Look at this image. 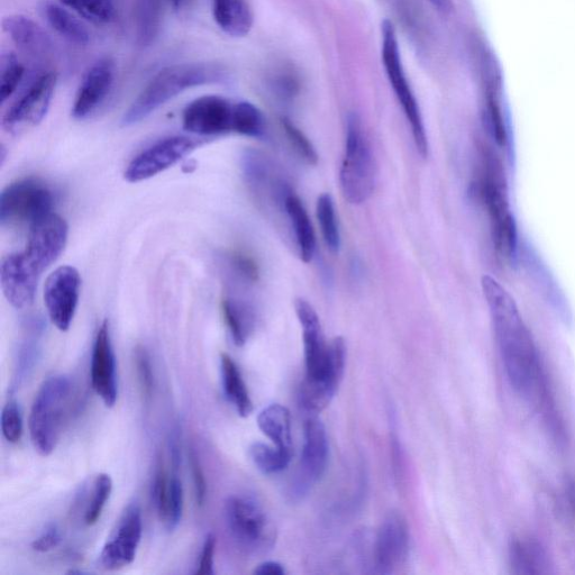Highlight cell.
Listing matches in <instances>:
<instances>
[{
  "instance_id": "1",
  "label": "cell",
  "mask_w": 575,
  "mask_h": 575,
  "mask_svg": "<svg viewBox=\"0 0 575 575\" xmlns=\"http://www.w3.org/2000/svg\"><path fill=\"white\" fill-rule=\"evenodd\" d=\"M482 288L511 386L528 401L542 400L545 382L540 355L514 299L490 277L483 278Z\"/></svg>"
},
{
  "instance_id": "37",
  "label": "cell",
  "mask_w": 575,
  "mask_h": 575,
  "mask_svg": "<svg viewBox=\"0 0 575 575\" xmlns=\"http://www.w3.org/2000/svg\"><path fill=\"white\" fill-rule=\"evenodd\" d=\"M285 132L295 151L303 158L308 164L316 166L318 162V154L312 142L309 141L307 136L301 132L298 127L292 123L289 118L282 120Z\"/></svg>"
},
{
  "instance_id": "39",
  "label": "cell",
  "mask_w": 575,
  "mask_h": 575,
  "mask_svg": "<svg viewBox=\"0 0 575 575\" xmlns=\"http://www.w3.org/2000/svg\"><path fill=\"white\" fill-rule=\"evenodd\" d=\"M190 467L191 473H193L196 501L198 506L202 507L205 504L207 496V483L202 464H200L195 452H191L190 454Z\"/></svg>"
},
{
  "instance_id": "18",
  "label": "cell",
  "mask_w": 575,
  "mask_h": 575,
  "mask_svg": "<svg viewBox=\"0 0 575 575\" xmlns=\"http://www.w3.org/2000/svg\"><path fill=\"white\" fill-rule=\"evenodd\" d=\"M115 65L111 59H100L91 66L81 80L72 116L77 120L93 114L103 104L114 84Z\"/></svg>"
},
{
  "instance_id": "14",
  "label": "cell",
  "mask_w": 575,
  "mask_h": 575,
  "mask_svg": "<svg viewBox=\"0 0 575 575\" xmlns=\"http://www.w3.org/2000/svg\"><path fill=\"white\" fill-rule=\"evenodd\" d=\"M81 278L76 268L63 266L53 271L44 286V303L54 326L67 332L76 315Z\"/></svg>"
},
{
  "instance_id": "27",
  "label": "cell",
  "mask_w": 575,
  "mask_h": 575,
  "mask_svg": "<svg viewBox=\"0 0 575 575\" xmlns=\"http://www.w3.org/2000/svg\"><path fill=\"white\" fill-rule=\"evenodd\" d=\"M225 324L236 346H243L250 339L255 326L254 310L243 301L225 298L222 303Z\"/></svg>"
},
{
  "instance_id": "19",
  "label": "cell",
  "mask_w": 575,
  "mask_h": 575,
  "mask_svg": "<svg viewBox=\"0 0 575 575\" xmlns=\"http://www.w3.org/2000/svg\"><path fill=\"white\" fill-rule=\"evenodd\" d=\"M0 280L8 303L23 309L34 303L40 276L26 267L21 253L9 254L2 260Z\"/></svg>"
},
{
  "instance_id": "31",
  "label": "cell",
  "mask_w": 575,
  "mask_h": 575,
  "mask_svg": "<svg viewBox=\"0 0 575 575\" xmlns=\"http://www.w3.org/2000/svg\"><path fill=\"white\" fill-rule=\"evenodd\" d=\"M250 458L262 473L275 474L288 468L292 452L282 451L263 443H254L250 447Z\"/></svg>"
},
{
  "instance_id": "15",
  "label": "cell",
  "mask_w": 575,
  "mask_h": 575,
  "mask_svg": "<svg viewBox=\"0 0 575 575\" xmlns=\"http://www.w3.org/2000/svg\"><path fill=\"white\" fill-rule=\"evenodd\" d=\"M409 552V531L403 515L392 511L383 520L374 543V573L392 574L406 563Z\"/></svg>"
},
{
  "instance_id": "2",
  "label": "cell",
  "mask_w": 575,
  "mask_h": 575,
  "mask_svg": "<svg viewBox=\"0 0 575 575\" xmlns=\"http://www.w3.org/2000/svg\"><path fill=\"white\" fill-rule=\"evenodd\" d=\"M225 70L213 63H182L161 70L141 91L123 117V125L141 122L184 91L221 82Z\"/></svg>"
},
{
  "instance_id": "13",
  "label": "cell",
  "mask_w": 575,
  "mask_h": 575,
  "mask_svg": "<svg viewBox=\"0 0 575 575\" xmlns=\"http://www.w3.org/2000/svg\"><path fill=\"white\" fill-rule=\"evenodd\" d=\"M328 438L321 419L312 416L304 426V446L291 496L300 498L324 476L328 463Z\"/></svg>"
},
{
  "instance_id": "42",
  "label": "cell",
  "mask_w": 575,
  "mask_h": 575,
  "mask_svg": "<svg viewBox=\"0 0 575 575\" xmlns=\"http://www.w3.org/2000/svg\"><path fill=\"white\" fill-rule=\"evenodd\" d=\"M254 574L257 575H285L286 570L284 565L278 562L268 561L259 565L257 569L254 570Z\"/></svg>"
},
{
  "instance_id": "28",
  "label": "cell",
  "mask_w": 575,
  "mask_h": 575,
  "mask_svg": "<svg viewBox=\"0 0 575 575\" xmlns=\"http://www.w3.org/2000/svg\"><path fill=\"white\" fill-rule=\"evenodd\" d=\"M135 21L140 43L152 44L161 30V0H138L135 7Z\"/></svg>"
},
{
  "instance_id": "30",
  "label": "cell",
  "mask_w": 575,
  "mask_h": 575,
  "mask_svg": "<svg viewBox=\"0 0 575 575\" xmlns=\"http://www.w3.org/2000/svg\"><path fill=\"white\" fill-rule=\"evenodd\" d=\"M264 131H266V120L257 106L249 102L234 104L233 132L249 138H261Z\"/></svg>"
},
{
  "instance_id": "16",
  "label": "cell",
  "mask_w": 575,
  "mask_h": 575,
  "mask_svg": "<svg viewBox=\"0 0 575 575\" xmlns=\"http://www.w3.org/2000/svg\"><path fill=\"white\" fill-rule=\"evenodd\" d=\"M234 104L215 95L199 97L191 102L182 115L185 130L190 133L215 136L233 132Z\"/></svg>"
},
{
  "instance_id": "35",
  "label": "cell",
  "mask_w": 575,
  "mask_h": 575,
  "mask_svg": "<svg viewBox=\"0 0 575 575\" xmlns=\"http://www.w3.org/2000/svg\"><path fill=\"white\" fill-rule=\"evenodd\" d=\"M134 364L142 396L150 400L154 389V374L150 354L141 345L134 350Z\"/></svg>"
},
{
  "instance_id": "6",
  "label": "cell",
  "mask_w": 575,
  "mask_h": 575,
  "mask_svg": "<svg viewBox=\"0 0 575 575\" xmlns=\"http://www.w3.org/2000/svg\"><path fill=\"white\" fill-rule=\"evenodd\" d=\"M225 519L233 540L248 553L267 552L276 543L275 525L258 501L251 497L228 498L225 504Z\"/></svg>"
},
{
  "instance_id": "3",
  "label": "cell",
  "mask_w": 575,
  "mask_h": 575,
  "mask_svg": "<svg viewBox=\"0 0 575 575\" xmlns=\"http://www.w3.org/2000/svg\"><path fill=\"white\" fill-rule=\"evenodd\" d=\"M472 186L474 195L486 209L497 252L510 257L516 248V225L509 207L503 168L491 151L483 150L481 169Z\"/></svg>"
},
{
  "instance_id": "38",
  "label": "cell",
  "mask_w": 575,
  "mask_h": 575,
  "mask_svg": "<svg viewBox=\"0 0 575 575\" xmlns=\"http://www.w3.org/2000/svg\"><path fill=\"white\" fill-rule=\"evenodd\" d=\"M231 266L233 267L237 276H240L249 284H255L259 281L260 270L257 262H255L250 255L241 252H235L231 257Z\"/></svg>"
},
{
  "instance_id": "23",
  "label": "cell",
  "mask_w": 575,
  "mask_h": 575,
  "mask_svg": "<svg viewBox=\"0 0 575 575\" xmlns=\"http://www.w3.org/2000/svg\"><path fill=\"white\" fill-rule=\"evenodd\" d=\"M215 22L223 32L233 38L248 35L253 26V13L249 0H212Z\"/></svg>"
},
{
  "instance_id": "12",
  "label": "cell",
  "mask_w": 575,
  "mask_h": 575,
  "mask_svg": "<svg viewBox=\"0 0 575 575\" xmlns=\"http://www.w3.org/2000/svg\"><path fill=\"white\" fill-rule=\"evenodd\" d=\"M142 533L141 509L138 504H131L123 511L114 532L100 552L98 567L104 571H116L133 563Z\"/></svg>"
},
{
  "instance_id": "34",
  "label": "cell",
  "mask_w": 575,
  "mask_h": 575,
  "mask_svg": "<svg viewBox=\"0 0 575 575\" xmlns=\"http://www.w3.org/2000/svg\"><path fill=\"white\" fill-rule=\"evenodd\" d=\"M25 68L13 52L4 53L0 58V99L5 103L20 86Z\"/></svg>"
},
{
  "instance_id": "29",
  "label": "cell",
  "mask_w": 575,
  "mask_h": 575,
  "mask_svg": "<svg viewBox=\"0 0 575 575\" xmlns=\"http://www.w3.org/2000/svg\"><path fill=\"white\" fill-rule=\"evenodd\" d=\"M316 215L328 250L333 253L339 252L341 248V233L333 198L330 194H323L318 197Z\"/></svg>"
},
{
  "instance_id": "5",
  "label": "cell",
  "mask_w": 575,
  "mask_h": 575,
  "mask_svg": "<svg viewBox=\"0 0 575 575\" xmlns=\"http://www.w3.org/2000/svg\"><path fill=\"white\" fill-rule=\"evenodd\" d=\"M377 181L376 161L371 144L357 114L346 121L345 153L340 171L343 196L352 205H361L372 196Z\"/></svg>"
},
{
  "instance_id": "11",
  "label": "cell",
  "mask_w": 575,
  "mask_h": 575,
  "mask_svg": "<svg viewBox=\"0 0 575 575\" xmlns=\"http://www.w3.org/2000/svg\"><path fill=\"white\" fill-rule=\"evenodd\" d=\"M57 80L53 71L35 79L29 89L7 109L3 116V129L16 134L40 124L49 111Z\"/></svg>"
},
{
  "instance_id": "17",
  "label": "cell",
  "mask_w": 575,
  "mask_h": 575,
  "mask_svg": "<svg viewBox=\"0 0 575 575\" xmlns=\"http://www.w3.org/2000/svg\"><path fill=\"white\" fill-rule=\"evenodd\" d=\"M90 371L91 385L97 396L106 407H114L118 396L116 360L107 322L100 326L97 333Z\"/></svg>"
},
{
  "instance_id": "20",
  "label": "cell",
  "mask_w": 575,
  "mask_h": 575,
  "mask_svg": "<svg viewBox=\"0 0 575 575\" xmlns=\"http://www.w3.org/2000/svg\"><path fill=\"white\" fill-rule=\"evenodd\" d=\"M178 470H172L170 476L154 481L152 501L158 516L168 531L178 527L184 511V488L178 476Z\"/></svg>"
},
{
  "instance_id": "36",
  "label": "cell",
  "mask_w": 575,
  "mask_h": 575,
  "mask_svg": "<svg viewBox=\"0 0 575 575\" xmlns=\"http://www.w3.org/2000/svg\"><path fill=\"white\" fill-rule=\"evenodd\" d=\"M2 432L8 443L16 444L23 436V417L16 400H9L2 414Z\"/></svg>"
},
{
  "instance_id": "21",
  "label": "cell",
  "mask_w": 575,
  "mask_h": 575,
  "mask_svg": "<svg viewBox=\"0 0 575 575\" xmlns=\"http://www.w3.org/2000/svg\"><path fill=\"white\" fill-rule=\"evenodd\" d=\"M3 27L17 47L29 56L42 59L51 53L49 36L31 18L23 15L8 16L3 21Z\"/></svg>"
},
{
  "instance_id": "22",
  "label": "cell",
  "mask_w": 575,
  "mask_h": 575,
  "mask_svg": "<svg viewBox=\"0 0 575 575\" xmlns=\"http://www.w3.org/2000/svg\"><path fill=\"white\" fill-rule=\"evenodd\" d=\"M285 213L294 232L300 258L309 263L316 252V236L306 208L294 191H290L285 199Z\"/></svg>"
},
{
  "instance_id": "8",
  "label": "cell",
  "mask_w": 575,
  "mask_h": 575,
  "mask_svg": "<svg viewBox=\"0 0 575 575\" xmlns=\"http://www.w3.org/2000/svg\"><path fill=\"white\" fill-rule=\"evenodd\" d=\"M52 190L43 181L26 178L7 186L0 195V221L3 224H34L51 214Z\"/></svg>"
},
{
  "instance_id": "41",
  "label": "cell",
  "mask_w": 575,
  "mask_h": 575,
  "mask_svg": "<svg viewBox=\"0 0 575 575\" xmlns=\"http://www.w3.org/2000/svg\"><path fill=\"white\" fill-rule=\"evenodd\" d=\"M216 549V538L213 534H208L205 538L202 554H200V561L198 569L195 574L197 575H213L214 572V555Z\"/></svg>"
},
{
  "instance_id": "43",
  "label": "cell",
  "mask_w": 575,
  "mask_h": 575,
  "mask_svg": "<svg viewBox=\"0 0 575 575\" xmlns=\"http://www.w3.org/2000/svg\"><path fill=\"white\" fill-rule=\"evenodd\" d=\"M430 2L438 9V11L447 13L451 11L452 0H430Z\"/></svg>"
},
{
  "instance_id": "24",
  "label": "cell",
  "mask_w": 575,
  "mask_h": 575,
  "mask_svg": "<svg viewBox=\"0 0 575 575\" xmlns=\"http://www.w3.org/2000/svg\"><path fill=\"white\" fill-rule=\"evenodd\" d=\"M221 371L224 394L235 407L237 414L248 417L253 412V403L242 373L235 361L226 353L221 355Z\"/></svg>"
},
{
  "instance_id": "26",
  "label": "cell",
  "mask_w": 575,
  "mask_h": 575,
  "mask_svg": "<svg viewBox=\"0 0 575 575\" xmlns=\"http://www.w3.org/2000/svg\"><path fill=\"white\" fill-rule=\"evenodd\" d=\"M258 425L278 449L292 452L291 417L286 407L275 404L262 410Z\"/></svg>"
},
{
  "instance_id": "7",
  "label": "cell",
  "mask_w": 575,
  "mask_h": 575,
  "mask_svg": "<svg viewBox=\"0 0 575 575\" xmlns=\"http://www.w3.org/2000/svg\"><path fill=\"white\" fill-rule=\"evenodd\" d=\"M381 54L383 67L407 121L412 127L413 138L419 154L425 159L428 155V141L421 111L412 88L406 77L403 61H401L399 44L394 24L383 21L381 25Z\"/></svg>"
},
{
  "instance_id": "33",
  "label": "cell",
  "mask_w": 575,
  "mask_h": 575,
  "mask_svg": "<svg viewBox=\"0 0 575 575\" xmlns=\"http://www.w3.org/2000/svg\"><path fill=\"white\" fill-rule=\"evenodd\" d=\"M73 12L95 24H106L115 17L114 0H60Z\"/></svg>"
},
{
  "instance_id": "44",
  "label": "cell",
  "mask_w": 575,
  "mask_h": 575,
  "mask_svg": "<svg viewBox=\"0 0 575 575\" xmlns=\"http://www.w3.org/2000/svg\"><path fill=\"white\" fill-rule=\"evenodd\" d=\"M170 2L176 9L180 8L182 4V0H170Z\"/></svg>"
},
{
  "instance_id": "9",
  "label": "cell",
  "mask_w": 575,
  "mask_h": 575,
  "mask_svg": "<svg viewBox=\"0 0 575 575\" xmlns=\"http://www.w3.org/2000/svg\"><path fill=\"white\" fill-rule=\"evenodd\" d=\"M68 240V224L56 214H49L31 226L26 249L21 252L27 267L42 276L56 262Z\"/></svg>"
},
{
  "instance_id": "4",
  "label": "cell",
  "mask_w": 575,
  "mask_h": 575,
  "mask_svg": "<svg viewBox=\"0 0 575 575\" xmlns=\"http://www.w3.org/2000/svg\"><path fill=\"white\" fill-rule=\"evenodd\" d=\"M71 391V380L67 376H53L42 383L34 398L29 427L34 449L41 456H49L56 450Z\"/></svg>"
},
{
  "instance_id": "40",
  "label": "cell",
  "mask_w": 575,
  "mask_h": 575,
  "mask_svg": "<svg viewBox=\"0 0 575 575\" xmlns=\"http://www.w3.org/2000/svg\"><path fill=\"white\" fill-rule=\"evenodd\" d=\"M62 541V534L60 528L56 524H52L45 529V531L32 543V549L35 552L45 553L53 549Z\"/></svg>"
},
{
  "instance_id": "32",
  "label": "cell",
  "mask_w": 575,
  "mask_h": 575,
  "mask_svg": "<svg viewBox=\"0 0 575 575\" xmlns=\"http://www.w3.org/2000/svg\"><path fill=\"white\" fill-rule=\"evenodd\" d=\"M113 490L112 478L106 473L98 474L93 489L87 498V505L84 513V523L86 526H94L106 506L107 500L111 497Z\"/></svg>"
},
{
  "instance_id": "10",
  "label": "cell",
  "mask_w": 575,
  "mask_h": 575,
  "mask_svg": "<svg viewBox=\"0 0 575 575\" xmlns=\"http://www.w3.org/2000/svg\"><path fill=\"white\" fill-rule=\"evenodd\" d=\"M202 144L200 140L180 135L160 140L136 155L127 167L124 177L129 182L150 179L175 166Z\"/></svg>"
},
{
  "instance_id": "25",
  "label": "cell",
  "mask_w": 575,
  "mask_h": 575,
  "mask_svg": "<svg viewBox=\"0 0 575 575\" xmlns=\"http://www.w3.org/2000/svg\"><path fill=\"white\" fill-rule=\"evenodd\" d=\"M40 9L45 20L62 38L78 45H87L89 43L90 34L86 26L68 12L66 8L56 3L43 2Z\"/></svg>"
}]
</instances>
